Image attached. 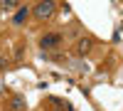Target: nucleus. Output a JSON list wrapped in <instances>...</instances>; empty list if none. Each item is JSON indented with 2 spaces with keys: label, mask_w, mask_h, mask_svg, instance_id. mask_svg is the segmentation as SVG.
Instances as JSON below:
<instances>
[{
  "label": "nucleus",
  "mask_w": 123,
  "mask_h": 111,
  "mask_svg": "<svg viewBox=\"0 0 123 111\" xmlns=\"http://www.w3.org/2000/svg\"><path fill=\"white\" fill-rule=\"evenodd\" d=\"M25 106H27V101H25V96H12L10 99V111H25Z\"/></svg>",
  "instance_id": "4"
},
{
  "label": "nucleus",
  "mask_w": 123,
  "mask_h": 111,
  "mask_svg": "<svg viewBox=\"0 0 123 111\" xmlns=\"http://www.w3.org/2000/svg\"><path fill=\"white\" fill-rule=\"evenodd\" d=\"M0 7L3 10H20L22 3H20V0H0Z\"/></svg>",
  "instance_id": "6"
},
{
  "label": "nucleus",
  "mask_w": 123,
  "mask_h": 111,
  "mask_svg": "<svg viewBox=\"0 0 123 111\" xmlns=\"http://www.w3.org/2000/svg\"><path fill=\"white\" fill-rule=\"evenodd\" d=\"M27 15H30V7H25V5H22V7H20L17 13H15V17H12V25H22L25 20H27Z\"/></svg>",
  "instance_id": "5"
},
{
  "label": "nucleus",
  "mask_w": 123,
  "mask_h": 111,
  "mask_svg": "<svg viewBox=\"0 0 123 111\" xmlns=\"http://www.w3.org/2000/svg\"><path fill=\"white\" fill-rule=\"evenodd\" d=\"M62 45H64L62 32H44L42 37H39V47H42V49H57Z\"/></svg>",
  "instance_id": "1"
},
{
  "label": "nucleus",
  "mask_w": 123,
  "mask_h": 111,
  "mask_svg": "<svg viewBox=\"0 0 123 111\" xmlns=\"http://www.w3.org/2000/svg\"><path fill=\"white\" fill-rule=\"evenodd\" d=\"M74 49H76V54H79V57H86L91 49H94V39H91V37H81L79 42H76Z\"/></svg>",
  "instance_id": "3"
},
{
  "label": "nucleus",
  "mask_w": 123,
  "mask_h": 111,
  "mask_svg": "<svg viewBox=\"0 0 123 111\" xmlns=\"http://www.w3.org/2000/svg\"><path fill=\"white\" fill-rule=\"evenodd\" d=\"M54 10H57V3H52V0H42V3H37L32 7V13H35L37 20H47V17L54 15Z\"/></svg>",
  "instance_id": "2"
}]
</instances>
